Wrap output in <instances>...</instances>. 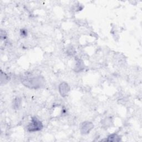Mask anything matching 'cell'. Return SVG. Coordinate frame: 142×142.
Instances as JSON below:
<instances>
[{"label": "cell", "instance_id": "obj_1", "mask_svg": "<svg viewBox=\"0 0 142 142\" xmlns=\"http://www.w3.org/2000/svg\"><path fill=\"white\" fill-rule=\"evenodd\" d=\"M45 78L41 75L32 78L25 77L22 79V83L26 87L35 89L43 87L45 85Z\"/></svg>", "mask_w": 142, "mask_h": 142}, {"label": "cell", "instance_id": "obj_2", "mask_svg": "<svg viewBox=\"0 0 142 142\" xmlns=\"http://www.w3.org/2000/svg\"><path fill=\"white\" fill-rule=\"evenodd\" d=\"M43 125L42 123L36 117H32V120L27 125V130L30 132H34L40 131L42 129Z\"/></svg>", "mask_w": 142, "mask_h": 142}, {"label": "cell", "instance_id": "obj_3", "mask_svg": "<svg viewBox=\"0 0 142 142\" xmlns=\"http://www.w3.org/2000/svg\"><path fill=\"white\" fill-rule=\"evenodd\" d=\"M93 127L94 125L92 123L90 122H83L80 126V132L83 134H87L93 129Z\"/></svg>", "mask_w": 142, "mask_h": 142}, {"label": "cell", "instance_id": "obj_4", "mask_svg": "<svg viewBox=\"0 0 142 142\" xmlns=\"http://www.w3.org/2000/svg\"><path fill=\"white\" fill-rule=\"evenodd\" d=\"M70 91V87L68 83L62 82L59 86V92L61 96L63 97L67 96Z\"/></svg>", "mask_w": 142, "mask_h": 142}, {"label": "cell", "instance_id": "obj_5", "mask_svg": "<svg viewBox=\"0 0 142 142\" xmlns=\"http://www.w3.org/2000/svg\"><path fill=\"white\" fill-rule=\"evenodd\" d=\"M106 140L110 141H119L121 140V138L119 135L113 134L108 136L107 139H106Z\"/></svg>", "mask_w": 142, "mask_h": 142}, {"label": "cell", "instance_id": "obj_6", "mask_svg": "<svg viewBox=\"0 0 142 142\" xmlns=\"http://www.w3.org/2000/svg\"><path fill=\"white\" fill-rule=\"evenodd\" d=\"M84 64L83 63L82 61H80L79 59L77 62V64L75 65V70L76 72H80V71L84 69Z\"/></svg>", "mask_w": 142, "mask_h": 142}, {"label": "cell", "instance_id": "obj_7", "mask_svg": "<svg viewBox=\"0 0 142 142\" xmlns=\"http://www.w3.org/2000/svg\"><path fill=\"white\" fill-rule=\"evenodd\" d=\"M21 105V99L18 97L14 99L13 102V108L15 109V110H17L19 108Z\"/></svg>", "mask_w": 142, "mask_h": 142}, {"label": "cell", "instance_id": "obj_8", "mask_svg": "<svg viewBox=\"0 0 142 142\" xmlns=\"http://www.w3.org/2000/svg\"><path fill=\"white\" fill-rule=\"evenodd\" d=\"M3 80H4V83H6V82H8L9 80V77L5 73H3L2 71H1V83L3 82Z\"/></svg>", "mask_w": 142, "mask_h": 142}, {"label": "cell", "instance_id": "obj_9", "mask_svg": "<svg viewBox=\"0 0 142 142\" xmlns=\"http://www.w3.org/2000/svg\"><path fill=\"white\" fill-rule=\"evenodd\" d=\"M21 36H26L27 35V32L26 31H24V30H22L21 31Z\"/></svg>", "mask_w": 142, "mask_h": 142}]
</instances>
